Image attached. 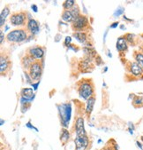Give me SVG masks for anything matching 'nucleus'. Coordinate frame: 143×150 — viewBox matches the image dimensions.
<instances>
[{
    "instance_id": "obj_13",
    "label": "nucleus",
    "mask_w": 143,
    "mask_h": 150,
    "mask_svg": "<svg viewBox=\"0 0 143 150\" xmlns=\"http://www.w3.org/2000/svg\"><path fill=\"white\" fill-rule=\"evenodd\" d=\"M35 62H36L35 59L30 55L27 54V55H26V56H24L22 58V59H21V65H22V67H23V69L25 70H29L30 67L33 65V63Z\"/></svg>"
},
{
    "instance_id": "obj_36",
    "label": "nucleus",
    "mask_w": 143,
    "mask_h": 150,
    "mask_svg": "<svg viewBox=\"0 0 143 150\" xmlns=\"http://www.w3.org/2000/svg\"><path fill=\"white\" fill-rule=\"evenodd\" d=\"M141 139H142V141H143V136L141 137Z\"/></svg>"
},
{
    "instance_id": "obj_19",
    "label": "nucleus",
    "mask_w": 143,
    "mask_h": 150,
    "mask_svg": "<svg viewBox=\"0 0 143 150\" xmlns=\"http://www.w3.org/2000/svg\"><path fill=\"white\" fill-rule=\"evenodd\" d=\"M9 14H10V9L6 6V7H5V8L2 10L1 13H0V26H1V27L5 24L6 19L7 18V16H8Z\"/></svg>"
},
{
    "instance_id": "obj_4",
    "label": "nucleus",
    "mask_w": 143,
    "mask_h": 150,
    "mask_svg": "<svg viewBox=\"0 0 143 150\" xmlns=\"http://www.w3.org/2000/svg\"><path fill=\"white\" fill-rule=\"evenodd\" d=\"M73 28L76 31H82L83 29L87 28L89 26V19L87 16L80 14L72 22Z\"/></svg>"
},
{
    "instance_id": "obj_1",
    "label": "nucleus",
    "mask_w": 143,
    "mask_h": 150,
    "mask_svg": "<svg viewBox=\"0 0 143 150\" xmlns=\"http://www.w3.org/2000/svg\"><path fill=\"white\" fill-rule=\"evenodd\" d=\"M27 38V32L24 28H17L10 31L6 36V40L10 43H21Z\"/></svg>"
},
{
    "instance_id": "obj_10",
    "label": "nucleus",
    "mask_w": 143,
    "mask_h": 150,
    "mask_svg": "<svg viewBox=\"0 0 143 150\" xmlns=\"http://www.w3.org/2000/svg\"><path fill=\"white\" fill-rule=\"evenodd\" d=\"M75 132L76 136H86L87 132H86L85 127H84V119L82 117H78L75 122Z\"/></svg>"
},
{
    "instance_id": "obj_12",
    "label": "nucleus",
    "mask_w": 143,
    "mask_h": 150,
    "mask_svg": "<svg viewBox=\"0 0 143 150\" xmlns=\"http://www.w3.org/2000/svg\"><path fill=\"white\" fill-rule=\"evenodd\" d=\"M116 48L119 52H123L127 50L128 45H127V41L125 37H120L118 38L117 44H116Z\"/></svg>"
},
{
    "instance_id": "obj_27",
    "label": "nucleus",
    "mask_w": 143,
    "mask_h": 150,
    "mask_svg": "<svg viewBox=\"0 0 143 150\" xmlns=\"http://www.w3.org/2000/svg\"><path fill=\"white\" fill-rule=\"evenodd\" d=\"M96 62H97L96 63V65H100L103 62H102V59H101V57L100 56H97L96 55Z\"/></svg>"
},
{
    "instance_id": "obj_2",
    "label": "nucleus",
    "mask_w": 143,
    "mask_h": 150,
    "mask_svg": "<svg viewBox=\"0 0 143 150\" xmlns=\"http://www.w3.org/2000/svg\"><path fill=\"white\" fill-rule=\"evenodd\" d=\"M79 94L83 100H88L89 98L93 97L94 88H93L92 83L88 80L83 81L80 84V87H79Z\"/></svg>"
},
{
    "instance_id": "obj_33",
    "label": "nucleus",
    "mask_w": 143,
    "mask_h": 150,
    "mask_svg": "<svg viewBox=\"0 0 143 150\" xmlns=\"http://www.w3.org/2000/svg\"><path fill=\"white\" fill-rule=\"evenodd\" d=\"M104 150H113V149H111V148H110V147H108V148H105Z\"/></svg>"
},
{
    "instance_id": "obj_15",
    "label": "nucleus",
    "mask_w": 143,
    "mask_h": 150,
    "mask_svg": "<svg viewBox=\"0 0 143 150\" xmlns=\"http://www.w3.org/2000/svg\"><path fill=\"white\" fill-rule=\"evenodd\" d=\"M73 37L80 44H85L87 42V39H88V37H87V34L83 31H75L73 34Z\"/></svg>"
},
{
    "instance_id": "obj_20",
    "label": "nucleus",
    "mask_w": 143,
    "mask_h": 150,
    "mask_svg": "<svg viewBox=\"0 0 143 150\" xmlns=\"http://www.w3.org/2000/svg\"><path fill=\"white\" fill-rule=\"evenodd\" d=\"M69 139H70V132H68V130L63 128L61 130V134H60V140L62 144L65 145L66 143H67L69 141Z\"/></svg>"
},
{
    "instance_id": "obj_35",
    "label": "nucleus",
    "mask_w": 143,
    "mask_h": 150,
    "mask_svg": "<svg viewBox=\"0 0 143 150\" xmlns=\"http://www.w3.org/2000/svg\"><path fill=\"white\" fill-rule=\"evenodd\" d=\"M141 52L143 53V46H142V48H141Z\"/></svg>"
},
{
    "instance_id": "obj_6",
    "label": "nucleus",
    "mask_w": 143,
    "mask_h": 150,
    "mask_svg": "<svg viewBox=\"0 0 143 150\" xmlns=\"http://www.w3.org/2000/svg\"><path fill=\"white\" fill-rule=\"evenodd\" d=\"M74 144L76 150H86L89 145V139L88 135L86 136H76L74 139Z\"/></svg>"
},
{
    "instance_id": "obj_24",
    "label": "nucleus",
    "mask_w": 143,
    "mask_h": 150,
    "mask_svg": "<svg viewBox=\"0 0 143 150\" xmlns=\"http://www.w3.org/2000/svg\"><path fill=\"white\" fill-rule=\"evenodd\" d=\"M134 37H135L134 34H132V33H128V34H126V35L125 36V38H126L127 43H130V44H133V41H134Z\"/></svg>"
},
{
    "instance_id": "obj_5",
    "label": "nucleus",
    "mask_w": 143,
    "mask_h": 150,
    "mask_svg": "<svg viewBox=\"0 0 143 150\" xmlns=\"http://www.w3.org/2000/svg\"><path fill=\"white\" fill-rule=\"evenodd\" d=\"M27 15L25 13H15L10 17V22L13 26H24L26 24Z\"/></svg>"
},
{
    "instance_id": "obj_7",
    "label": "nucleus",
    "mask_w": 143,
    "mask_h": 150,
    "mask_svg": "<svg viewBox=\"0 0 143 150\" xmlns=\"http://www.w3.org/2000/svg\"><path fill=\"white\" fill-rule=\"evenodd\" d=\"M44 49L42 46H32L27 50V54L30 55L35 61L42 59L44 56Z\"/></svg>"
},
{
    "instance_id": "obj_28",
    "label": "nucleus",
    "mask_w": 143,
    "mask_h": 150,
    "mask_svg": "<svg viewBox=\"0 0 143 150\" xmlns=\"http://www.w3.org/2000/svg\"><path fill=\"white\" fill-rule=\"evenodd\" d=\"M39 82H37V83H32L31 85H32V87L34 88V91H36L37 90V88H38V85H39Z\"/></svg>"
},
{
    "instance_id": "obj_22",
    "label": "nucleus",
    "mask_w": 143,
    "mask_h": 150,
    "mask_svg": "<svg viewBox=\"0 0 143 150\" xmlns=\"http://www.w3.org/2000/svg\"><path fill=\"white\" fill-rule=\"evenodd\" d=\"M75 6V1L73 0H66L63 3V7L64 10H71Z\"/></svg>"
},
{
    "instance_id": "obj_11",
    "label": "nucleus",
    "mask_w": 143,
    "mask_h": 150,
    "mask_svg": "<svg viewBox=\"0 0 143 150\" xmlns=\"http://www.w3.org/2000/svg\"><path fill=\"white\" fill-rule=\"evenodd\" d=\"M21 98L24 99L25 100L30 102L34 100L35 93H34V90L31 88H23L20 92Z\"/></svg>"
},
{
    "instance_id": "obj_25",
    "label": "nucleus",
    "mask_w": 143,
    "mask_h": 150,
    "mask_svg": "<svg viewBox=\"0 0 143 150\" xmlns=\"http://www.w3.org/2000/svg\"><path fill=\"white\" fill-rule=\"evenodd\" d=\"M133 105H141L143 103V97H140V96H137L134 98L133 100Z\"/></svg>"
},
{
    "instance_id": "obj_30",
    "label": "nucleus",
    "mask_w": 143,
    "mask_h": 150,
    "mask_svg": "<svg viewBox=\"0 0 143 150\" xmlns=\"http://www.w3.org/2000/svg\"><path fill=\"white\" fill-rule=\"evenodd\" d=\"M118 26H119V22L116 21V22H114V23H112V24L110 25V28H117Z\"/></svg>"
},
{
    "instance_id": "obj_18",
    "label": "nucleus",
    "mask_w": 143,
    "mask_h": 150,
    "mask_svg": "<svg viewBox=\"0 0 143 150\" xmlns=\"http://www.w3.org/2000/svg\"><path fill=\"white\" fill-rule=\"evenodd\" d=\"M95 103H96V98L94 96L89 98L87 100V106H86V113H87L88 115H90L91 112L93 111Z\"/></svg>"
},
{
    "instance_id": "obj_23",
    "label": "nucleus",
    "mask_w": 143,
    "mask_h": 150,
    "mask_svg": "<svg viewBox=\"0 0 143 150\" xmlns=\"http://www.w3.org/2000/svg\"><path fill=\"white\" fill-rule=\"evenodd\" d=\"M83 52H85V54L87 55L88 57H90V58H92V57H94V56L96 55V50L94 48H92V47L91 48H89V47H84Z\"/></svg>"
},
{
    "instance_id": "obj_21",
    "label": "nucleus",
    "mask_w": 143,
    "mask_h": 150,
    "mask_svg": "<svg viewBox=\"0 0 143 150\" xmlns=\"http://www.w3.org/2000/svg\"><path fill=\"white\" fill-rule=\"evenodd\" d=\"M134 59H135V62L143 69V53L141 52H134Z\"/></svg>"
},
{
    "instance_id": "obj_17",
    "label": "nucleus",
    "mask_w": 143,
    "mask_h": 150,
    "mask_svg": "<svg viewBox=\"0 0 143 150\" xmlns=\"http://www.w3.org/2000/svg\"><path fill=\"white\" fill-rule=\"evenodd\" d=\"M62 20L66 22H73L74 21V17H73L71 10H64L63 11Z\"/></svg>"
},
{
    "instance_id": "obj_26",
    "label": "nucleus",
    "mask_w": 143,
    "mask_h": 150,
    "mask_svg": "<svg viewBox=\"0 0 143 150\" xmlns=\"http://www.w3.org/2000/svg\"><path fill=\"white\" fill-rule=\"evenodd\" d=\"M71 43H72V38L71 37H66V39H65V45L69 47L71 45Z\"/></svg>"
},
{
    "instance_id": "obj_3",
    "label": "nucleus",
    "mask_w": 143,
    "mask_h": 150,
    "mask_svg": "<svg viewBox=\"0 0 143 150\" xmlns=\"http://www.w3.org/2000/svg\"><path fill=\"white\" fill-rule=\"evenodd\" d=\"M42 71H43V67L42 64L39 61H36L33 65L30 67L29 70H28V74H29L31 79L33 82H39L41 76H42Z\"/></svg>"
},
{
    "instance_id": "obj_34",
    "label": "nucleus",
    "mask_w": 143,
    "mask_h": 150,
    "mask_svg": "<svg viewBox=\"0 0 143 150\" xmlns=\"http://www.w3.org/2000/svg\"><path fill=\"white\" fill-rule=\"evenodd\" d=\"M3 124H4V121H3V119H1V125H3Z\"/></svg>"
},
{
    "instance_id": "obj_29",
    "label": "nucleus",
    "mask_w": 143,
    "mask_h": 150,
    "mask_svg": "<svg viewBox=\"0 0 143 150\" xmlns=\"http://www.w3.org/2000/svg\"><path fill=\"white\" fill-rule=\"evenodd\" d=\"M31 8H32V10H33L35 13H37V12H38V8H37L36 5H32V6H31Z\"/></svg>"
},
{
    "instance_id": "obj_8",
    "label": "nucleus",
    "mask_w": 143,
    "mask_h": 150,
    "mask_svg": "<svg viewBox=\"0 0 143 150\" xmlns=\"http://www.w3.org/2000/svg\"><path fill=\"white\" fill-rule=\"evenodd\" d=\"M128 71L132 76L135 77H140L143 75L142 68L136 62H130L128 63Z\"/></svg>"
},
{
    "instance_id": "obj_32",
    "label": "nucleus",
    "mask_w": 143,
    "mask_h": 150,
    "mask_svg": "<svg viewBox=\"0 0 143 150\" xmlns=\"http://www.w3.org/2000/svg\"><path fill=\"white\" fill-rule=\"evenodd\" d=\"M136 145L140 147V149H141V150H142V144H141L140 141H136Z\"/></svg>"
},
{
    "instance_id": "obj_14",
    "label": "nucleus",
    "mask_w": 143,
    "mask_h": 150,
    "mask_svg": "<svg viewBox=\"0 0 143 150\" xmlns=\"http://www.w3.org/2000/svg\"><path fill=\"white\" fill-rule=\"evenodd\" d=\"M10 66V62L6 56L1 55V58H0V72L3 75L4 72H6Z\"/></svg>"
},
{
    "instance_id": "obj_31",
    "label": "nucleus",
    "mask_w": 143,
    "mask_h": 150,
    "mask_svg": "<svg viewBox=\"0 0 143 150\" xmlns=\"http://www.w3.org/2000/svg\"><path fill=\"white\" fill-rule=\"evenodd\" d=\"M0 37H1V39H0V43L3 44V42H4V32L3 31L0 32Z\"/></svg>"
},
{
    "instance_id": "obj_16",
    "label": "nucleus",
    "mask_w": 143,
    "mask_h": 150,
    "mask_svg": "<svg viewBox=\"0 0 143 150\" xmlns=\"http://www.w3.org/2000/svg\"><path fill=\"white\" fill-rule=\"evenodd\" d=\"M92 64V58L90 57H86L83 61L80 62V69L81 70L83 69H89V66Z\"/></svg>"
},
{
    "instance_id": "obj_9",
    "label": "nucleus",
    "mask_w": 143,
    "mask_h": 150,
    "mask_svg": "<svg viewBox=\"0 0 143 150\" xmlns=\"http://www.w3.org/2000/svg\"><path fill=\"white\" fill-rule=\"evenodd\" d=\"M27 30L29 32L32 36L37 35L40 32V27H39L38 22L33 18L29 19L27 22Z\"/></svg>"
}]
</instances>
